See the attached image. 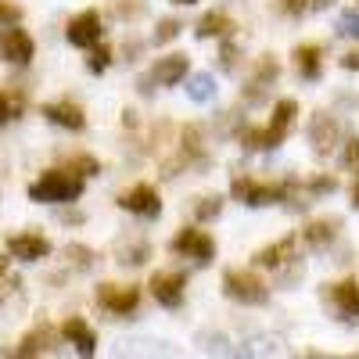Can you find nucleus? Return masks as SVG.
Segmentation results:
<instances>
[{
    "label": "nucleus",
    "mask_w": 359,
    "mask_h": 359,
    "mask_svg": "<svg viewBox=\"0 0 359 359\" xmlns=\"http://www.w3.org/2000/svg\"><path fill=\"white\" fill-rule=\"evenodd\" d=\"M294 115H298V104H294L291 97L277 101L273 118H269L262 130H255V126L241 130V147H248V151H269V147H280L284 137H287L291 126H294Z\"/></svg>",
    "instance_id": "1"
},
{
    "label": "nucleus",
    "mask_w": 359,
    "mask_h": 359,
    "mask_svg": "<svg viewBox=\"0 0 359 359\" xmlns=\"http://www.w3.org/2000/svg\"><path fill=\"white\" fill-rule=\"evenodd\" d=\"M79 194H83V176L72 169H47L29 187V198L43 201V205H65V201H76Z\"/></svg>",
    "instance_id": "2"
},
{
    "label": "nucleus",
    "mask_w": 359,
    "mask_h": 359,
    "mask_svg": "<svg viewBox=\"0 0 359 359\" xmlns=\"http://www.w3.org/2000/svg\"><path fill=\"white\" fill-rule=\"evenodd\" d=\"M230 194L241 201V205H252V208H262V205H277V201H287L291 198V184H259V180H248V176H237L230 184Z\"/></svg>",
    "instance_id": "3"
},
{
    "label": "nucleus",
    "mask_w": 359,
    "mask_h": 359,
    "mask_svg": "<svg viewBox=\"0 0 359 359\" xmlns=\"http://www.w3.org/2000/svg\"><path fill=\"white\" fill-rule=\"evenodd\" d=\"M223 291H226V298H233V302H241V306H266L269 302V287L252 273V269H226Z\"/></svg>",
    "instance_id": "4"
},
{
    "label": "nucleus",
    "mask_w": 359,
    "mask_h": 359,
    "mask_svg": "<svg viewBox=\"0 0 359 359\" xmlns=\"http://www.w3.org/2000/svg\"><path fill=\"white\" fill-rule=\"evenodd\" d=\"M172 252L184 255V259H194L198 266H208V262H212V255H216V241H212L205 230L187 226V230H180V233L172 237Z\"/></svg>",
    "instance_id": "5"
},
{
    "label": "nucleus",
    "mask_w": 359,
    "mask_h": 359,
    "mask_svg": "<svg viewBox=\"0 0 359 359\" xmlns=\"http://www.w3.org/2000/svg\"><path fill=\"white\" fill-rule=\"evenodd\" d=\"M118 208H126L133 216H144V219H158L162 216V198L155 194V187L137 184V187L118 194Z\"/></svg>",
    "instance_id": "6"
},
{
    "label": "nucleus",
    "mask_w": 359,
    "mask_h": 359,
    "mask_svg": "<svg viewBox=\"0 0 359 359\" xmlns=\"http://www.w3.org/2000/svg\"><path fill=\"white\" fill-rule=\"evenodd\" d=\"M97 306L108 309L111 316H130L140 306V291L137 287H123V284H101L97 287Z\"/></svg>",
    "instance_id": "7"
},
{
    "label": "nucleus",
    "mask_w": 359,
    "mask_h": 359,
    "mask_svg": "<svg viewBox=\"0 0 359 359\" xmlns=\"http://www.w3.org/2000/svg\"><path fill=\"white\" fill-rule=\"evenodd\" d=\"M33 36L25 33V29H4L0 33V57L11 65H29L33 62Z\"/></svg>",
    "instance_id": "8"
},
{
    "label": "nucleus",
    "mask_w": 359,
    "mask_h": 359,
    "mask_svg": "<svg viewBox=\"0 0 359 359\" xmlns=\"http://www.w3.org/2000/svg\"><path fill=\"white\" fill-rule=\"evenodd\" d=\"M65 36H69L72 47H94V43H101V15L97 11L76 15L69 22V29H65Z\"/></svg>",
    "instance_id": "9"
},
{
    "label": "nucleus",
    "mask_w": 359,
    "mask_h": 359,
    "mask_svg": "<svg viewBox=\"0 0 359 359\" xmlns=\"http://www.w3.org/2000/svg\"><path fill=\"white\" fill-rule=\"evenodd\" d=\"M184 287H187V277L184 273H155L151 277V294L165 309H180L184 306Z\"/></svg>",
    "instance_id": "10"
},
{
    "label": "nucleus",
    "mask_w": 359,
    "mask_h": 359,
    "mask_svg": "<svg viewBox=\"0 0 359 359\" xmlns=\"http://www.w3.org/2000/svg\"><path fill=\"white\" fill-rule=\"evenodd\" d=\"M327 298L334 302V309L341 313L345 323H359V284L355 280H341L327 287Z\"/></svg>",
    "instance_id": "11"
},
{
    "label": "nucleus",
    "mask_w": 359,
    "mask_h": 359,
    "mask_svg": "<svg viewBox=\"0 0 359 359\" xmlns=\"http://www.w3.org/2000/svg\"><path fill=\"white\" fill-rule=\"evenodd\" d=\"M8 252L22 262H36V259L50 255V241L40 233H15V237H8Z\"/></svg>",
    "instance_id": "12"
},
{
    "label": "nucleus",
    "mask_w": 359,
    "mask_h": 359,
    "mask_svg": "<svg viewBox=\"0 0 359 359\" xmlns=\"http://www.w3.org/2000/svg\"><path fill=\"white\" fill-rule=\"evenodd\" d=\"M309 140H313V151H316V155H331L334 144H338V123H334L331 115H313Z\"/></svg>",
    "instance_id": "13"
},
{
    "label": "nucleus",
    "mask_w": 359,
    "mask_h": 359,
    "mask_svg": "<svg viewBox=\"0 0 359 359\" xmlns=\"http://www.w3.org/2000/svg\"><path fill=\"white\" fill-rule=\"evenodd\" d=\"M43 115H47V123L62 126V130H83V126H86L83 108H79V104H72V101H54V104H47V108H43Z\"/></svg>",
    "instance_id": "14"
},
{
    "label": "nucleus",
    "mask_w": 359,
    "mask_h": 359,
    "mask_svg": "<svg viewBox=\"0 0 359 359\" xmlns=\"http://www.w3.org/2000/svg\"><path fill=\"white\" fill-rule=\"evenodd\" d=\"M273 79H277V62H273V57H262V62L255 65V72H252V79H248V86H245V101L259 104Z\"/></svg>",
    "instance_id": "15"
},
{
    "label": "nucleus",
    "mask_w": 359,
    "mask_h": 359,
    "mask_svg": "<svg viewBox=\"0 0 359 359\" xmlns=\"http://www.w3.org/2000/svg\"><path fill=\"white\" fill-rule=\"evenodd\" d=\"M62 334H65V341H69V345H76V348H79V355H94V348H97V334L90 331V323H86V320H79V316L65 320Z\"/></svg>",
    "instance_id": "16"
},
{
    "label": "nucleus",
    "mask_w": 359,
    "mask_h": 359,
    "mask_svg": "<svg viewBox=\"0 0 359 359\" xmlns=\"http://www.w3.org/2000/svg\"><path fill=\"white\" fill-rule=\"evenodd\" d=\"M151 79L162 83V86L184 83V79H187V57H184V54H169V57H162V62L155 65V72H151Z\"/></svg>",
    "instance_id": "17"
},
{
    "label": "nucleus",
    "mask_w": 359,
    "mask_h": 359,
    "mask_svg": "<svg viewBox=\"0 0 359 359\" xmlns=\"http://www.w3.org/2000/svg\"><path fill=\"white\" fill-rule=\"evenodd\" d=\"M198 36H201V40H212V36L230 40V36H233V22H230V15H223V11H208V15L198 22Z\"/></svg>",
    "instance_id": "18"
},
{
    "label": "nucleus",
    "mask_w": 359,
    "mask_h": 359,
    "mask_svg": "<svg viewBox=\"0 0 359 359\" xmlns=\"http://www.w3.org/2000/svg\"><path fill=\"white\" fill-rule=\"evenodd\" d=\"M291 255H294V237H280L277 245L262 248V252L255 255V262H259L262 269H280V266H284Z\"/></svg>",
    "instance_id": "19"
},
{
    "label": "nucleus",
    "mask_w": 359,
    "mask_h": 359,
    "mask_svg": "<svg viewBox=\"0 0 359 359\" xmlns=\"http://www.w3.org/2000/svg\"><path fill=\"white\" fill-rule=\"evenodd\" d=\"M294 69H298V76L316 79V76H320V47H316V43L294 47Z\"/></svg>",
    "instance_id": "20"
},
{
    "label": "nucleus",
    "mask_w": 359,
    "mask_h": 359,
    "mask_svg": "<svg viewBox=\"0 0 359 359\" xmlns=\"http://www.w3.org/2000/svg\"><path fill=\"white\" fill-rule=\"evenodd\" d=\"M187 97L198 101V104L212 101V97H216V79L208 76V72H194V76L187 79Z\"/></svg>",
    "instance_id": "21"
},
{
    "label": "nucleus",
    "mask_w": 359,
    "mask_h": 359,
    "mask_svg": "<svg viewBox=\"0 0 359 359\" xmlns=\"http://www.w3.org/2000/svg\"><path fill=\"white\" fill-rule=\"evenodd\" d=\"M334 233H338V223L334 219H320V223H313V226H306V245L309 248H327L334 241Z\"/></svg>",
    "instance_id": "22"
},
{
    "label": "nucleus",
    "mask_w": 359,
    "mask_h": 359,
    "mask_svg": "<svg viewBox=\"0 0 359 359\" xmlns=\"http://www.w3.org/2000/svg\"><path fill=\"white\" fill-rule=\"evenodd\" d=\"M50 341H54V334L47 331V327H40V331H33V334L22 338L18 355H43V352H50Z\"/></svg>",
    "instance_id": "23"
},
{
    "label": "nucleus",
    "mask_w": 359,
    "mask_h": 359,
    "mask_svg": "<svg viewBox=\"0 0 359 359\" xmlns=\"http://www.w3.org/2000/svg\"><path fill=\"white\" fill-rule=\"evenodd\" d=\"M108 65H111V50L101 47V43H94V47H90V57H86V69L94 72V76H101Z\"/></svg>",
    "instance_id": "24"
},
{
    "label": "nucleus",
    "mask_w": 359,
    "mask_h": 359,
    "mask_svg": "<svg viewBox=\"0 0 359 359\" xmlns=\"http://www.w3.org/2000/svg\"><path fill=\"white\" fill-rule=\"evenodd\" d=\"M338 36L359 40V11H341L338 15Z\"/></svg>",
    "instance_id": "25"
},
{
    "label": "nucleus",
    "mask_w": 359,
    "mask_h": 359,
    "mask_svg": "<svg viewBox=\"0 0 359 359\" xmlns=\"http://www.w3.org/2000/svg\"><path fill=\"white\" fill-rule=\"evenodd\" d=\"M327 4H331V0H284V8L291 15H309V11H320Z\"/></svg>",
    "instance_id": "26"
},
{
    "label": "nucleus",
    "mask_w": 359,
    "mask_h": 359,
    "mask_svg": "<svg viewBox=\"0 0 359 359\" xmlns=\"http://www.w3.org/2000/svg\"><path fill=\"white\" fill-rule=\"evenodd\" d=\"M180 29H184V25H180L176 18H165V22L155 29V43H169V40H176V36H180Z\"/></svg>",
    "instance_id": "27"
},
{
    "label": "nucleus",
    "mask_w": 359,
    "mask_h": 359,
    "mask_svg": "<svg viewBox=\"0 0 359 359\" xmlns=\"http://www.w3.org/2000/svg\"><path fill=\"white\" fill-rule=\"evenodd\" d=\"M69 169L79 172V176H97V162L90 158V155H76V158L69 162Z\"/></svg>",
    "instance_id": "28"
},
{
    "label": "nucleus",
    "mask_w": 359,
    "mask_h": 359,
    "mask_svg": "<svg viewBox=\"0 0 359 359\" xmlns=\"http://www.w3.org/2000/svg\"><path fill=\"white\" fill-rule=\"evenodd\" d=\"M18 101L15 97H8V94H0V126H4V123H11V118L18 115Z\"/></svg>",
    "instance_id": "29"
},
{
    "label": "nucleus",
    "mask_w": 359,
    "mask_h": 359,
    "mask_svg": "<svg viewBox=\"0 0 359 359\" xmlns=\"http://www.w3.org/2000/svg\"><path fill=\"white\" fill-rule=\"evenodd\" d=\"M219 208H223L219 198H201V205H198V219H212V216H219Z\"/></svg>",
    "instance_id": "30"
},
{
    "label": "nucleus",
    "mask_w": 359,
    "mask_h": 359,
    "mask_svg": "<svg viewBox=\"0 0 359 359\" xmlns=\"http://www.w3.org/2000/svg\"><path fill=\"white\" fill-rule=\"evenodd\" d=\"M345 165H348L352 172H359V137H352V140L345 144Z\"/></svg>",
    "instance_id": "31"
},
{
    "label": "nucleus",
    "mask_w": 359,
    "mask_h": 359,
    "mask_svg": "<svg viewBox=\"0 0 359 359\" xmlns=\"http://www.w3.org/2000/svg\"><path fill=\"white\" fill-rule=\"evenodd\" d=\"M22 18V11L15 8V4H8V0H0V25H8V22H18Z\"/></svg>",
    "instance_id": "32"
},
{
    "label": "nucleus",
    "mask_w": 359,
    "mask_h": 359,
    "mask_svg": "<svg viewBox=\"0 0 359 359\" xmlns=\"http://www.w3.org/2000/svg\"><path fill=\"white\" fill-rule=\"evenodd\" d=\"M341 65L355 72V69H359V50H355V54H345V57H341Z\"/></svg>",
    "instance_id": "33"
},
{
    "label": "nucleus",
    "mask_w": 359,
    "mask_h": 359,
    "mask_svg": "<svg viewBox=\"0 0 359 359\" xmlns=\"http://www.w3.org/2000/svg\"><path fill=\"white\" fill-rule=\"evenodd\" d=\"M4 273H8V259H0V284H4Z\"/></svg>",
    "instance_id": "34"
},
{
    "label": "nucleus",
    "mask_w": 359,
    "mask_h": 359,
    "mask_svg": "<svg viewBox=\"0 0 359 359\" xmlns=\"http://www.w3.org/2000/svg\"><path fill=\"white\" fill-rule=\"evenodd\" d=\"M352 205L359 208V184H355V191H352Z\"/></svg>",
    "instance_id": "35"
},
{
    "label": "nucleus",
    "mask_w": 359,
    "mask_h": 359,
    "mask_svg": "<svg viewBox=\"0 0 359 359\" xmlns=\"http://www.w3.org/2000/svg\"><path fill=\"white\" fill-rule=\"evenodd\" d=\"M172 4H194V0H172Z\"/></svg>",
    "instance_id": "36"
}]
</instances>
